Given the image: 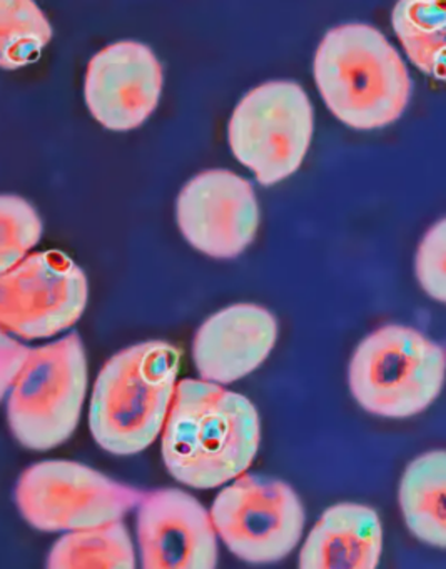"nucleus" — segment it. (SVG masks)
Returning <instances> with one entry per match:
<instances>
[{"label":"nucleus","mask_w":446,"mask_h":569,"mask_svg":"<svg viewBox=\"0 0 446 569\" xmlns=\"http://www.w3.org/2000/svg\"><path fill=\"white\" fill-rule=\"evenodd\" d=\"M261 442L258 409L246 396L205 379H182L161 435L169 475L215 489L248 471Z\"/></svg>","instance_id":"1"},{"label":"nucleus","mask_w":446,"mask_h":569,"mask_svg":"<svg viewBox=\"0 0 446 569\" xmlns=\"http://www.w3.org/2000/svg\"><path fill=\"white\" fill-rule=\"evenodd\" d=\"M313 72L326 108L358 131L392 126L412 98L413 82L402 54L379 29L361 22L326 32Z\"/></svg>","instance_id":"2"},{"label":"nucleus","mask_w":446,"mask_h":569,"mask_svg":"<svg viewBox=\"0 0 446 569\" xmlns=\"http://www.w3.org/2000/svg\"><path fill=\"white\" fill-rule=\"evenodd\" d=\"M181 352L145 341L116 352L99 371L89 406L92 439L109 455L135 456L165 431L178 389Z\"/></svg>","instance_id":"3"},{"label":"nucleus","mask_w":446,"mask_h":569,"mask_svg":"<svg viewBox=\"0 0 446 569\" xmlns=\"http://www.w3.org/2000/svg\"><path fill=\"white\" fill-rule=\"evenodd\" d=\"M445 382V348L409 326L375 329L349 359V392L359 408L378 418L422 415L442 395Z\"/></svg>","instance_id":"4"},{"label":"nucleus","mask_w":446,"mask_h":569,"mask_svg":"<svg viewBox=\"0 0 446 569\" xmlns=\"http://www.w3.org/2000/svg\"><path fill=\"white\" fill-rule=\"evenodd\" d=\"M88 381V358L78 332L32 348L6 396L12 436L32 451H51L65 445L78 429Z\"/></svg>","instance_id":"5"},{"label":"nucleus","mask_w":446,"mask_h":569,"mask_svg":"<svg viewBox=\"0 0 446 569\" xmlns=\"http://www.w3.org/2000/svg\"><path fill=\"white\" fill-rule=\"evenodd\" d=\"M146 491L65 459L36 462L19 476L14 501L22 518L42 532H71L122 521Z\"/></svg>","instance_id":"6"},{"label":"nucleus","mask_w":446,"mask_h":569,"mask_svg":"<svg viewBox=\"0 0 446 569\" xmlns=\"http://www.w3.org/2000/svg\"><path fill=\"white\" fill-rule=\"evenodd\" d=\"M315 129L305 89L293 81H269L249 91L228 124L235 158L261 186H275L301 168Z\"/></svg>","instance_id":"7"},{"label":"nucleus","mask_w":446,"mask_h":569,"mask_svg":"<svg viewBox=\"0 0 446 569\" xmlns=\"http://www.w3.org/2000/svg\"><path fill=\"white\" fill-rule=\"evenodd\" d=\"M212 521L226 548L249 565L288 558L305 531V506L281 479L245 475L229 482L211 506Z\"/></svg>","instance_id":"8"},{"label":"nucleus","mask_w":446,"mask_h":569,"mask_svg":"<svg viewBox=\"0 0 446 569\" xmlns=\"http://www.w3.org/2000/svg\"><path fill=\"white\" fill-rule=\"evenodd\" d=\"M88 298V278L69 256L36 252L0 276V322L18 338H54L81 319Z\"/></svg>","instance_id":"9"},{"label":"nucleus","mask_w":446,"mask_h":569,"mask_svg":"<svg viewBox=\"0 0 446 569\" xmlns=\"http://www.w3.org/2000/svg\"><path fill=\"white\" fill-rule=\"evenodd\" d=\"M182 238L212 259H235L255 241L259 204L248 179L228 169L195 176L176 199Z\"/></svg>","instance_id":"10"},{"label":"nucleus","mask_w":446,"mask_h":569,"mask_svg":"<svg viewBox=\"0 0 446 569\" xmlns=\"http://www.w3.org/2000/svg\"><path fill=\"white\" fill-rule=\"evenodd\" d=\"M139 556L146 569H212L218 531L211 511L178 488L148 491L136 516Z\"/></svg>","instance_id":"11"},{"label":"nucleus","mask_w":446,"mask_h":569,"mask_svg":"<svg viewBox=\"0 0 446 569\" xmlns=\"http://www.w3.org/2000/svg\"><path fill=\"white\" fill-rule=\"evenodd\" d=\"M162 82V66L151 48L135 41L115 42L89 62L86 104L102 128L132 131L158 108Z\"/></svg>","instance_id":"12"},{"label":"nucleus","mask_w":446,"mask_h":569,"mask_svg":"<svg viewBox=\"0 0 446 569\" xmlns=\"http://www.w3.org/2000/svg\"><path fill=\"white\" fill-rule=\"evenodd\" d=\"M278 319L262 306L241 302L215 312L192 341V361L205 381L231 385L255 372L271 355Z\"/></svg>","instance_id":"13"},{"label":"nucleus","mask_w":446,"mask_h":569,"mask_svg":"<svg viewBox=\"0 0 446 569\" xmlns=\"http://www.w3.org/2000/svg\"><path fill=\"white\" fill-rule=\"evenodd\" d=\"M381 552L378 512L359 502H338L313 526L298 565L301 569H375Z\"/></svg>","instance_id":"14"},{"label":"nucleus","mask_w":446,"mask_h":569,"mask_svg":"<svg viewBox=\"0 0 446 569\" xmlns=\"http://www.w3.org/2000/svg\"><path fill=\"white\" fill-rule=\"evenodd\" d=\"M403 521L418 541L446 549V449L416 456L399 479Z\"/></svg>","instance_id":"15"},{"label":"nucleus","mask_w":446,"mask_h":569,"mask_svg":"<svg viewBox=\"0 0 446 569\" xmlns=\"http://www.w3.org/2000/svg\"><path fill=\"white\" fill-rule=\"evenodd\" d=\"M392 26L412 64L446 82V0H402Z\"/></svg>","instance_id":"16"},{"label":"nucleus","mask_w":446,"mask_h":569,"mask_svg":"<svg viewBox=\"0 0 446 569\" xmlns=\"http://www.w3.org/2000/svg\"><path fill=\"white\" fill-rule=\"evenodd\" d=\"M51 569H132L136 551L125 522L66 532L51 548Z\"/></svg>","instance_id":"17"},{"label":"nucleus","mask_w":446,"mask_h":569,"mask_svg":"<svg viewBox=\"0 0 446 569\" xmlns=\"http://www.w3.org/2000/svg\"><path fill=\"white\" fill-rule=\"evenodd\" d=\"M52 34L51 22L36 2H0V66L6 71H16L34 62Z\"/></svg>","instance_id":"18"},{"label":"nucleus","mask_w":446,"mask_h":569,"mask_svg":"<svg viewBox=\"0 0 446 569\" xmlns=\"http://www.w3.org/2000/svg\"><path fill=\"white\" fill-rule=\"evenodd\" d=\"M42 221L31 202L21 196L2 194L0 198V271L12 268L28 258L42 239Z\"/></svg>","instance_id":"19"},{"label":"nucleus","mask_w":446,"mask_h":569,"mask_svg":"<svg viewBox=\"0 0 446 569\" xmlns=\"http://www.w3.org/2000/svg\"><path fill=\"white\" fill-rule=\"evenodd\" d=\"M415 278L428 298L446 306V218L436 221L419 241Z\"/></svg>","instance_id":"20"},{"label":"nucleus","mask_w":446,"mask_h":569,"mask_svg":"<svg viewBox=\"0 0 446 569\" xmlns=\"http://www.w3.org/2000/svg\"><path fill=\"white\" fill-rule=\"evenodd\" d=\"M31 351L32 348L12 338L6 329H2V335H0V369H2L0 382H2V398L6 399L14 382L18 381L19 375H21L29 356H31Z\"/></svg>","instance_id":"21"}]
</instances>
